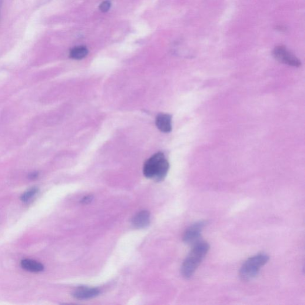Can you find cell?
<instances>
[{
  "instance_id": "6da1fadb",
  "label": "cell",
  "mask_w": 305,
  "mask_h": 305,
  "mask_svg": "<svg viewBox=\"0 0 305 305\" xmlns=\"http://www.w3.org/2000/svg\"><path fill=\"white\" fill-rule=\"evenodd\" d=\"M210 249V244L207 241L200 240L193 245V248L182 263L181 270L182 276L185 278L193 276Z\"/></svg>"
},
{
  "instance_id": "3957f363",
  "label": "cell",
  "mask_w": 305,
  "mask_h": 305,
  "mask_svg": "<svg viewBox=\"0 0 305 305\" xmlns=\"http://www.w3.org/2000/svg\"><path fill=\"white\" fill-rule=\"evenodd\" d=\"M270 257L265 253H260L245 262L240 270V277L244 281H250L258 276L262 268L268 263Z\"/></svg>"
},
{
  "instance_id": "4fadbf2b",
  "label": "cell",
  "mask_w": 305,
  "mask_h": 305,
  "mask_svg": "<svg viewBox=\"0 0 305 305\" xmlns=\"http://www.w3.org/2000/svg\"><path fill=\"white\" fill-rule=\"evenodd\" d=\"M92 200V197L89 195V196H86L82 200V203L84 204H88L90 203Z\"/></svg>"
},
{
  "instance_id": "ba28073f",
  "label": "cell",
  "mask_w": 305,
  "mask_h": 305,
  "mask_svg": "<svg viewBox=\"0 0 305 305\" xmlns=\"http://www.w3.org/2000/svg\"><path fill=\"white\" fill-rule=\"evenodd\" d=\"M150 222V214L148 211H142L132 219V224L137 228L147 227Z\"/></svg>"
},
{
  "instance_id": "5bb4252c",
  "label": "cell",
  "mask_w": 305,
  "mask_h": 305,
  "mask_svg": "<svg viewBox=\"0 0 305 305\" xmlns=\"http://www.w3.org/2000/svg\"><path fill=\"white\" fill-rule=\"evenodd\" d=\"M3 0H0V11H1V8L3 4Z\"/></svg>"
},
{
  "instance_id": "277c9868",
  "label": "cell",
  "mask_w": 305,
  "mask_h": 305,
  "mask_svg": "<svg viewBox=\"0 0 305 305\" xmlns=\"http://www.w3.org/2000/svg\"><path fill=\"white\" fill-rule=\"evenodd\" d=\"M273 55L277 61L285 65H287L293 67H299L301 62L292 53L284 47V46H277L274 49Z\"/></svg>"
},
{
  "instance_id": "9c48e42d",
  "label": "cell",
  "mask_w": 305,
  "mask_h": 305,
  "mask_svg": "<svg viewBox=\"0 0 305 305\" xmlns=\"http://www.w3.org/2000/svg\"><path fill=\"white\" fill-rule=\"evenodd\" d=\"M21 266L26 271L32 272V273H39L44 270V266L42 264L32 260L22 261Z\"/></svg>"
},
{
  "instance_id": "8992f818",
  "label": "cell",
  "mask_w": 305,
  "mask_h": 305,
  "mask_svg": "<svg viewBox=\"0 0 305 305\" xmlns=\"http://www.w3.org/2000/svg\"><path fill=\"white\" fill-rule=\"evenodd\" d=\"M99 294H100V290L98 288L82 287L74 291L73 296L77 299L85 300L94 298L97 296Z\"/></svg>"
},
{
  "instance_id": "52a82bcc",
  "label": "cell",
  "mask_w": 305,
  "mask_h": 305,
  "mask_svg": "<svg viewBox=\"0 0 305 305\" xmlns=\"http://www.w3.org/2000/svg\"><path fill=\"white\" fill-rule=\"evenodd\" d=\"M156 124L159 130L162 132H170L172 131V117L170 115L159 114L156 120Z\"/></svg>"
},
{
  "instance_id": "7a4b0ae2",
  "label": "cell",
  "mask_w": 305,
  "mask_h": 305,
  "mask_svg": "<svg viewBox=\"0 0 305 305\" xmlns=\"http://www.w3.org/2000/svg\"><path fill=\"white\" fill-rule=\"evenodd\" d=\"M169 169L170 164L165 155L162 152H159L145 162L143 173L145 177L161 181L167 176Z\"/></svg>"
},
{
  "instance_id": "30bf717a",
  "label": "cell",
  "mask_w": 305,
  "mask_h": 305,
  "mask_svg": "<svg viewBox=\"0 0 305 305\" xmlns=\"http://www.w3.org/2000/svg\"><path fill=\"white\" fill-rule=\"evenodd\" d=\"M88 54V50L85 46H77L73 48L70 52V57L73 59L81 60Z\"/></svg>"
},
{
  "instance_id": "8fae6325",
  "label": "cell",
  "mask_w": 305,
  "mask_h": 305,
  "mask_svg": "<svg viewBox=\"0 0 305 305\" xmlns=\"http://www.w3.org/2000/svg\"><path fill=\"white\" fill-rule=\"evenodd\" d=\"M37 188H32L22 195L21 199L24 202H28L34 198L38 193Z\"/></svg>"
},
{
  "instance_id": "7c38bea8",
  "label": "cell",
  "mask_w": 305,
  "mask_h": 305,
  "mask_svg": "<svg viewBox=\"0 0 305 305\" xmlns=\"http://www.w3.org/2000/svg\"><path fill=\"white\" fill-rule=\"evenodd\" d=\"M111 8V3L110 2L108 1V0H106V1H105L104 2H102L100 5V6H99V9H100V11L103 12V13H106L108 12L109 11V9H110Z\"/></svg>"
},
{
  "instance_id": "5b68a950",
  "label": "cell",
  "mask_w": 305,
  "mask_h": 305,
  "mask_svg": "<svg viewBox=\"0 0 305 305\" xmlns=\"http://www.w3.org/2000/svg\"><path fill=\"white\" fill-rule=\"evenodd\" d=\"M205 225V221H198L191 225L190 227L187 229L184 234L183 241L184 243L193 246L198 241H200L201 233Z\"/></svg>"
}]
</instances>
